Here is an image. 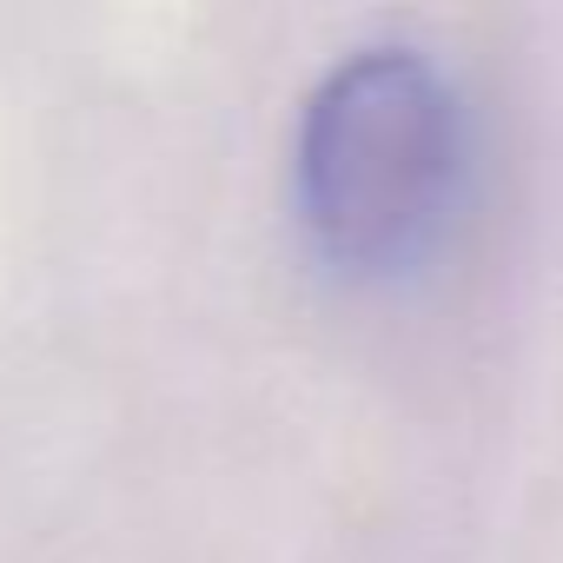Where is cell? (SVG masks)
<instances>
[{
    "label": "cell",
    "mask_w": 563,
    "mask_h": 563,
    "mask_svg": "<svg viewBox=\"0 0 563 563\" xmlns=\"http://www.w3.org/2000/svg\"><path fill=\"white\" fill-rule=\"evenodd\" d=\"M299 219L339 272H398L424 252L457 179V100L411 47L339 60L299 120Z\"/></svg>",
    "instance_id": "1"
}]
</instances>
